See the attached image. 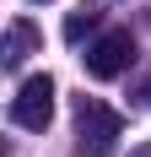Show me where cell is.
<instances>
[{
	"label": "cell",
	"mask_w": 151,
	"mask_h": 157,
	"mask_svg": "<svg viewBox=\"0 0 151 157\" xmlns=\"http://www.w3.org/2000/svg\"><path fill=\"white\" fill-rule=\"evenodd\" d=\"M124 136V114L108 109L103 98H81L76 103V152L81 157H108Z\"/></svg>",
	"instance_id": "6da1fadb"
},
{
	"label": "cell",
	"mask_w": 151,
	"mask_h": 157,
	"mask_svg": "<svg viewBox=\"0 0 151 157\" xmlns=\"http://www.w3.org/2000/svg\"><path fill=\"white\" fill-rule=\"evenodd\" d=\"M81 60H87V76H92V81H113V76H124V71L135 65V38H130V27L103 33V38H97Z\"/></svg>",
	"instance_id": "7a4b0ae2"
},
{
	"label": "cell",
	"mask_w": 151,
	"mask_h": 157,
	"mask_svg": "<svg viewBox=\"0 0 151 157\" xmlns=\"http://www.w3.org/2000/svg\"><path fill=\"white\" fill-rule=\"evenodd\" d=\"M11 119L22 130H49L54 119V76H27L11 98Z\"/></svg>",
	"instance_id": "3957f363"
},
{
	"label": "cell",
	"mask_w": 151,
	"mask_h": 157,
	"mask_svg": "<svg viewBox=\"0 0 151 157\" xmlns=\"http://www.w3.org/2000/svg\"><path fill=\"white\" fill-rule=\"evenodd\" d=\"M38 44H43V38H38V27H32L27 16H22V22H11V27H6V49H0L6 71H16L27 54H38Z\"/></svg>",
	"instance_id": "277c9868"
},
{
	"label": "cell",
	"mask_w": 151,
	"mask_h": 157,
	"mask_svg": "<svg viewBox=\"0 0 151 157\" xmlns=\"http://www.w3.org/2000/svg\"><path fill=\"white\" fill-rule=\"evenodd\" d=\"M92 27H97V6H92V0H87V6H76V11L65 16V38H70V44H81Z\"/></svg>",
	"instance_id": "5b68a950"
},
{
	"label": "cell",
	"mask_w": 151,
	"mask_h": 157,
	"mask_svg": "<svg viewBox=\"0 0 151 157\" xmlns=\"http://www.w3.org/2000/svg\"><path fill=\"white\" fill-rule=\"evenodd\" d=\"M146 103H151V81H146Z\"/></svg>",
	"instance_id": "8992f818"
}]
</instances>
